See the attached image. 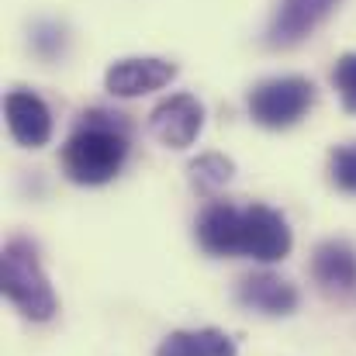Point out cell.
<instances>
[{"instance_id":"6da1fadb","label":"cell","mask_w":356,"mask_h":356,"mask_svg":"<svg viewBox=\"0 0 356 356\" xmlns=\"http://www.w3.org/2000/svg\"><path fill=\"white\" fill-rule=\"evenodd\" d=\"M128 159V121L111 111H83L63 145V170L73 184L101 187L115 180Z\"/></svg>"},{"instance_id":"7a4b0ae2","label":"cell","mask_w":356,"mask_h":356,"mask_svg":"<svg viewBox=\"0 0 356 356\" xmlns=\"http://www.w3.org/2000/svg\"><path fill=\"white\" fill-rule=\"evenodd\" d=\"M0 291L31 322H49L59 308L56 291L42 270L38 249L28 238H10L0 256Z\"/></svg>"},{"instance_id":"3957f363","label":"cell","mask_w":356,"mask_h":356,"mask_svg":"<svg viewBox=\"0 0 356 356\" xmlns=\"http://www.w3.org/2000/svg\"><path fill=\"white\" fill-rule=\"evenodd\" d=\"M315 104V83L305 76H270L249 90V115L263 128H291Z\"/></svg>"},{"instance_id":"277c9868","label":"cell","mask_w":356,"mask_h":356,"mask_svg":"<svg viewBox=\"0 0 356 356\" xmlns=\"http://www.w3.org/2000/svg\"><path fill=\"white\" fill-rule=\"evenodd\" d=\"M201 128H204V104L194 94H170L149 111V131L170 149L194 145Z\"/></svg>"},{"instance_id":"5b68a950","label":"cell","mask_w":356,"mask_h":356,"mask_svg":"<svg viewBox=\"0 0 356 356\" xmlns=\"http://www.w3.org/2000/svg\"><path fill=\"white\" fill-rule=\"evenodd\" d=\"M291 229L280 211L266 204L242 208V256L259 263H277L291 252Z\"/></svg>"},{"instance_id":"8992f818","label":"cell","mask_w":356,"mask_h":356,"mask_svg":"<svg viewBox=\"0 0 356 356\" xmlns=\"http://www.w3.org/2000/svg\"><path fill=\"white\" fill-rule=\"evenodd\" d=\"M343 0H280L270 28H266V42L273 49H291L298 42H305Z\"/></svg>"},{"instance_id":"52a82bcc","label":"cell","mask_w":356,"mask_h":356,"mask_svg":"<svg viewBox=\"0 0 356 356\" xmlns=\"http://www.w3.org/2000/svg\"><path fill=\"white\" fill-rule=\"evenodd\" d=\"M177 76V63L159 59V56H128L108 66L104 73V87L115 97H142L152 94L159 87H166Z\"/></svg>"},{"instance_id":"ba28073f","label":"cell","mask_w":356,"mask_h":356,"mask_svg":"<svg viewBox=\"0 0 356 356\" xmlns=\"http://www.w3.org/2000/svg\"><path fill=\"white\" fill-rule=\"evenodd\" d=\"M312 277L322 294L336 301H353L356 298V249L343 238H329L315 249L312 256Z\"/></svg>"},{"instance_id":"9c48e42d","label":"cell","mask_w":356,"mask_h":356,"mask_svg":"<svg viewBox=\"0 0 356 356\" xmlns=\"http://www.w3.org/2000/svg\"><path fill=\"white\" fill-rule=\"evenodd\" d=\"M3 118H7L10 135L24 149H42L52 138V111L31 90H10L3 97Z\"/></svg>"},{"instance_id":"30bf717a","label":"cell","mask_w":356,"mask_h":356,"mask_svg":"<svg viewBox=\"0 0 356 356\" xmlns=\"http://www.w3.org/2000/svg\"><path fill=\"white\" fill-rule=\"evenodd\" d=\"M236 298L242 308L270 315V318H284V315L298 312V301H301L298 287L277 273H252V277L238 280Z\"/></svg>"},{"instance_id":"8fae6325","label":"cell","mask_w":356,"mask_h":356,"mask_svg":"<svg viewBox=\"0 0 356 356\" xmlns=\"http://www.w3.org/2000/svg\"><path fill=\"white\" fill-rule=\"evenodd\" d=\"M197 242L211 256H242V208L215 201L197 218Z\"/></svg>"},{"instance_id":"7c38bea8","label":"cell","mask_w":356,"mask_h":356,"mask_svg":"<svg viewBox=\"0 0 356 356\" xmlns=\"http://www.w3.org/2000/svg\"><path fill=\"white\" fill-rule=\"evenodd\" d=\"M156 356H236V343L222 329H180L159 343Z\"/></svg>"},{"instance_id":"4fadbf2b","label":"cell","mask_w":356,"mask_h":356,"mask_svg":"<svg viewBox=\"0 0 356 356\" xmlns=\"http://www.w3.org/2000/svg\"><path fill=\"white\" fill-rule=\"evenodd\" d=\"M232 173H236V166H232V159L222 156V152H204V156H197V159L191 163V180H194V187H201V191H218V187H225V184L232 180Z\"/></svg>"},{"instance_id":"5bb4252c","label":"cell","mask_w":356,"mask_h":356,"mask_svg":"<svg viewBox=\"0 0 356 356\" xmlns=\"http://www.w3.org/2000/svg\"><path fill=\"white\" fill-rule=\"evenodd\" d=\"M329 173H332V184L346 194H356V142H346L339 149H332L329 156Z\"/></svg>"},{"instance_id":"9a60e30c","label":"cell","mask_w":356,"mask_h":356,"mask_svg":"<svg viewBox=\"0 0 356 356\" xmlns=\"http://www.w3.org/2000/svg\"><path fill=\"white\" fill-rule=\"evenodd\" d=\"M332 83L339 90V101L343 108L356 115V52H343L332 66Z\"/></svg>"}]
</instances>
